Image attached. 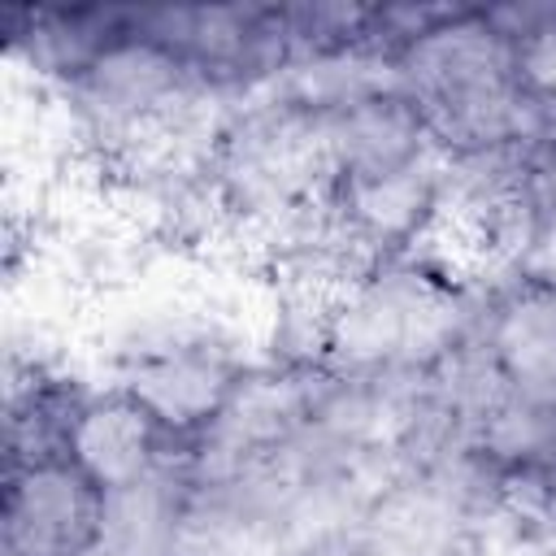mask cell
I'll list each match as a JSON object with an SVG mask.
<instances>
[{"label": "cell", "mask_w": 556, "mask_h": 556, "mask_svg": "<svg viewBox=\"0 0 556 556\" xmlns=\"http://www.w3.org/2000/svg\"><path fill=\"white\" fill-rule=\"evenodd\" d=\"M87 526H100V508L91 504L83 478L70 469L39 465L13 491L9 534H13V543H26L35 556L78 552Z\"/></svg>", "instance_id": "cell-1"}, {"label": "cell", "mask_w": 556, "mask_h": 556, "mask_svg": "<svg viewBox=\"0 0 556 556\" xmlns=\"http://www.w3.org/2000/svg\"><path fill=\"white\" fill-rule=\"evenodd\" d=\"M326 148H330V161H339L356 174V182L378 178V174L413 165L417 122L395 100H361V104L343 109V117L330 122Z\"/></svg>", "instance_id": "cell-2"}, {"label": "cell", "mask_w": 556, "mask_h": 556, "mask_svg": "<svg viewBox=\"0 0 556 556\" xmlns=\"http://www.w3.org/2000/svg\"><path fill=\"white\" fill-rule=\"evenodd\" d=\"M130 387L139 404H148L152 413L169 421H191L217 408V400L226 395V365L217 356L174 348V352H156L139 361L130 369Z\"/></svg>", "instance_id": "cell-3"}, {"label": "cell", "mask_w": 556, "mask_h": 556, "mask_svg": "<svg viewBox=\"0 0 556 556\" xmlns=\"http://www.w3.org/2000/svg\"><path fill=\"white\" fill-rule=\"evenodd\" d=\"M495 352L517 400L547 408L556 400V295H530L504 313Z\"/></svg>", "instance_id": "cell-4"}, {"label": "cell", "mask_w": 556, "mask_h": 556, "mask_svg": "<svg viewBox=\"0 0 556 556\" xmlns=\"http://www.w3.org/2000/svg\"><path fill=\"white\" fill-rule=\"evenodd\" d=\"M74 452L83 469L104 486L135 482L139 473H148V421L130 404L91 408L74 430Z\"/></svg>", "instance_id": "cell-5"}, {"label": "cell", "mask_w": 556, "mask_h": 556, "mask_svg": "<svg viewBox=\"0 0 556 556\" xmlns=\"http://www.w3.org/2000/svg\"><path fill=\"white\" fill-rule=\"evenodd\" d=\"M426 187H430V178L417 165H404V169H391L378 178H361L352 191V217L369 235L408 230L417 222V208L426 204Z\"/></svg>", "instance_id": "cell-6"}, {"label": "cell", "mask_w": 556, "mask_h": 556, "mask_svg": "<svg viewBox=\"0 0 556 556\" xmlns=\"http://www.w3.org/2000/svg\"><path fill=\"white\" fill-rule=\"evenodd\" d=\"M526 70H530V78H534L539 87L556 91V30H543V35L530 43V52H526Z\"/></svg>", "instance_id": "cell-7"}, {"label": "cell", "mask_w": 556, "mask_h": 556, "mask_svg": "<svg viewBox=\"0 0 556 556\" xmlns=\"http://www.w3.org/2000/svg\"><path fill=\"white\" fill-rule=\"evenodd\" d=\"M552 465H556V439H552Z\"/></svg>", "instance_id": "cell-8"}]
</instances>
